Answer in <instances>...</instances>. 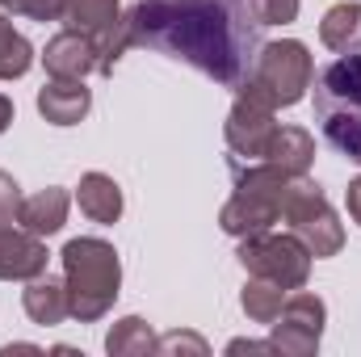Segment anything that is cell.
<instances>
[{"label":"cell","instance_id":"1","mask_svg":"<svg viewBox=\"0 0 361 357\" xmlns=\"http://www.w3.org/2000/svg\"><path fill=\"white\" fill-rule=\"evenodd\" d=\"M122 21L130 47L180 59L227 89L248 85L261 51L248 0H139Z\"/></svg>","mask_w":361,"mask_h":357},{"label":"cell","instance_id":"2","mask_svg":"<svg viewBox=\"0 0 361 357\" xmlns=\"http://www.w3.org/2000/svg\"><path fill=\"white\" fill-rule=\"evenodd\" d=\"M315 118L324 139L345 156L361 164V51L336 55L328 68L315 72Z\"/></svg>","mask_w":361,"mask_h":357},{"label":"cell","instance_id":"3","mask_svg":"<svg viewBox=\"0 0 361 357\" xmlns=\"http://www.w3.org/2000/svg\"><path fill=\"white\" fill-rule=\"evenodd\" d=\"M63 286H68V303H72V320L97 324L101 315H109L118 286H122V261L114 253V244L80 236L63 244Z\"/></svg>","mask_w":361,"mask_h":357},{"label":"cell","instance_id":"4","mask_svg":"<svg viewBox=\"0 0 361 357\" xmlns=\"http://www.w3.org/2000/svg\"><path fill=\"white\" fill-rule=\"evenodd\" d=\"M290 185H294V177L269 160H248V169L235 164V193L219 210V227L235 240L273 231V223L281 219V202H286Z\"/></svg>","mask_w":361,"mask_h":357},{"label":"cell","instance_id":"5","mask_svg":"<svg viewBox=\"0 0 361 357\" xmlns=\"http://www.w3.org/2000/svg\"><path fill=\"white\" fill-rule=\"evenodd\" d=\"M311 80H315V59H311V51L302 42H294V38L261 42L248 85H257L277 109L298 105L307 97V89H311Z\"/></svg>","mask_w":361,"mask_h":357},{"label":"cell","instance_id":"6","mask_svg":"<svg viewBox=\"0 0 361 357\" xmlns=\"http://www.w3.org/2000/svg\"><path fill=\"white\" fill-rule=\"evenodd\" d=\"M281 219L290 223V231L307 244L311 257H336L345 248V227L332 210V202L324 198V189L307 177H294L286 202H281Z\"/></svg>","mask_w":361,"mask_h":357},{"label":"cell","instance_id":"7","mask_svg":"<svg viewBox=\"0 0 361 357\" xmlns=\"http://www.w3.org/2000/svg\"><path fill=\"white\" fill-rule=\"evenodd\" d=\"M240 265L257 277H269L286 290H302L307 277H311V253L307 244L290 231V236H277V231H261V236H244L240 240Z\"/></svg>","mask_w":361,"mask_h":357},{"label":"cell","instance_id":"8","mask_svg":"<svg viewBox=\"0 0 361 357\" xmlns=\"http://www.w3.org/2000/svg\"><path fill=\"white\" fill-rule=\"evenodd\" d=\"M59 21H68V30H80L97 42V72L101 76H109L114 63L130 51V34H126V21H122V0H68Z\"/></svg>","mask_w":361,"mask_h":357},{"label":"cell","instance_id":"9","mask_svg":"<svg viewBox=\"0 0 361 357\" xmlns=\"http://www.w3.org/2000/svg\"><path fill=\"white\" fill-rule=\"evenodd\" d=\"M277 105H273L257 85H244L235 89V105L227 114V147L240 156V160H265V147H269L273 131H277Z\"/></svg>","mask_w":361,"mask_h":357},{"label":"cell","instance_id":"10","mask_svg":"<svg viewBox=\"0 0 361 357\" xmlns=\"http://www.w3.org/2000/svg\"><path fill=\"white\" fill-rule=\"evenodd\" d=\"M324 324H328V307L319 294H307V290H294L286 294L277 320H273V349L286 357H311L324 341Z\"/></svg>","mask_w":361,"mask_h":357},{"label":"cell","instance_id":"11","mask_svg":"<svg viewBox=\"0 0 361 357\" xmlns=\"http://www.w3.org/2000/svg\"><path fill=\"white\" fill-rule=\"evenodd\" d=\"M47 273V244L42 236L4 223L0 227V282H30Z\"/></svg>","mask_w":361,"mask_h":357},{"label":"cell","instance_id":"12","mask_svg":"<svg viewBox=\"0 0 361 357\" xmlns=\"http://www.w3.org/2000/svg\"><path fill=\"white\" fill-rule=\"evenodd\" d=\"M42 68L47 76H63V80H85L89 72H97V42L80 30H63L47 42L42 51Z\"/></svg>","mask_w":361,"mask_h":357},{"label":"cell","instance_id":"13","mask_svg":"<svg viewBox=\"0 0 361 357\" xmlns=\"http://www.w3.org/2000/svg\"><path fill=\"white\" fill-rule=\"evenodd\" d=\"M89 109H92V92L85 89V80L51 76V80L38 89V114H42L51 126H76L80 118H89Z\"/></svg>","mask_w":361,"mask_h":357},{"label":"cell","instance_id":"14","mask_svg":"<svg viewBox=\"0 0 361 357\" xmlns=\"http://www.w3.org/2000/svg\"><path fill=\"white\" fill-rule=\"evenodd\" d=\"M21 307L34 324L42 328H55L72 315V303H68V286L55 282V277H30L25 290H21Z\"/></svg>","mask_w":361,"mask_h":357},{"label":"cell","instance_id":"15","mask_svg":"<svg viewBox=\"0 0 361 357\" xmlns=\"http://www.w3.org/2000/svg\"><path fill=\"white\" fill-rule=\"evenodd\" d=\"M68 206H72L68 189L51 185V189H42V193H34V198L21 202L17 223H21L25 231H34V236H55V231H63V223H68Z\"/></svg>","mask_w":361,"mask_h":357},{"label":"cell","instance_id":"16","mask_svg":"<svg viewBox=\"0 0 361 357\" xmlns=\"http://www.w3.org/2000/svg\"><path fill=\"white\" fill-rule=\"evenodd\" d=\"M265 160L286 169L290 177H307V169L315 164V139L302 126H277L265 147Z\"/></svg>","mask_w":361,"mask_h":357},{"label":"cell","instance_id":"17","mask_svg":"<svg viewBox=\"0 0 361 357\" xmlns=\"http://www.w3.org/2000/svg\"><path fill=\"white\" fill-rule=\"evenodd\" d=\"M76 202L92 223H118L122 219V189L105 173H85L76 185Z\"/></svg>","mask_w":361,"mask_h":357},{"label":"cell","instance_id":"18","mask_svg":"<svg viewBox=\"0 0 361 357\" xmlns=\"http://www.w3.org/2000/svg\"><path fill=\"white\" fill-rule=\"evenodd\" d=\"M319 42L336 55L345 51H361V4L357 0H345V4H332L319 21Z\"/></svg>","mask_w":361,"mask_h":357},{"label":"cell","instance_id":"19","mask_svg":"<svg viewBox=\"0 0 361 357\" xmlns=\"http://www.w3.org/2000/svg\"><path fill=\"white\" fill-rule=\"evenodd\" d=\"M156 332H152V324L147 320H139V315H126V320H118L114 328H109V337H105V353L109 357H147L156 353Z\"/></svg>","mask_w":361,"mask_h":357},{"label":"cell","instance_id":"20","mask_svg":"<svg viewBox=\"0 0 361 357\" xmlns=\"http://www.w3.org/2000/svg\"><path fill=\"white\" fill-rule=\"evenodd\" d=\"M286 294H290L286 286L248 273V282H244V290H240V307H244V315H248L252 324H273L277 311H281V303H286Z\"/></svg>","mask_w":361,"mask_h":357},{"label":"cell","instance_id":"21","mask_svg":"<svg viewBox=\"0 0 361 357\" xmlns=\"http://www.w3.org/2000/svg\"><path fill=\"white\" fill-rule=\"evenodd\" d=\"M34 63V47L25 42V34L13 30V21L0 13V80H21Z\"/></svg>","mask_w":361,"mask_h":357},{"label":"cell","instance_id":"22","mask_svg":"<svg viewBox=\"0 0 361 357\" xmlns=\"http://www.w3.org/2000/svg\"><path fill=\"white\" fill-rule=\"evenodd\" d=\"M302 0H248V13L257 25H290L298 17Z\"/></svg>","mask_w":361,"mask_h":357},{"label":"cell","instance_id":"23","mask_svg":"<svg viewBox=\"0 0 361 357\" xmlns=\"http://www.w3.org/2000/svg\"><path fill=\"white\" fill-rule=\"evenodd\" d=\"M63 4H68V0H0L4 13L30 17V21H59V17H63Z\"/></svg>","mask_w":361,"mask_h":357},{"label":"cell","instance_id":"24","mask_svg":"<svg viewBox=\"0 0 361 357\" xmlns=\"http://www.w3.org/2000/svg\"><path fill=\"white\" fill-rule=\"evenodd\" d=\"M21 202H25V198H21V185L0 169V227H4V223H17Z\"/></svg>","mask_w":361,"mask_h":357},{"label":"cell","instance_id":"25","mask_svg":"<svg viewBox=\"0 0 361 357\" xmlns=\"http://www.w3.org/2000/svg\"><path fill=\"white\" fill-rule=\"evenodd\" d=\"M185 349H189V353H206V341H202V337H193V332H169V337H160V341H156V353H185Z\"/></svg>","mask_w":361,"mask_h":357},{"label":"cell","instance_id":"26","mask_svg":"<svg viewBox=\"0 0 361 357\" xmlns=\"http://www.w3.org/2000/svg\"><path fill=\"white\" fill-rule=\"evenodd\" d=\"M227 353H277L273 341H231Z\"/></svg>","mask_w":361,"mask_h":357},{"label":"cell","instance_id":"27","mask_svg":"<svg viewBox=\"0 0 361 357\" xmlns=\"http://www.w3.org/2000/svg\"><path fill=\"white\" fill-rule=\"evenodd\" d=\"M345 202H349V214H353V223L361 227V177L349 181V189H345Z\"/></svg>","mask_w":361,"mask_h":357},{"label":"cell","instance_id":"28","mask_svg":"<svg viewBox=\"0 0 361 357\" xmlns=\"http://www.w3.org/2000/svg\"><path fill=\"white\" fill-rule=\"evenodd\" d=\"M8 122H13V101H8V97L0 92V135L8 131Z\"/></svg>","mask_w":361,"mask_h":357}]
</instances>
